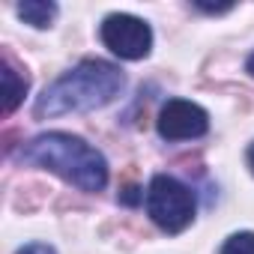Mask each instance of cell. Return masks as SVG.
I'll list each match as a JSON object with an SVG mask.
<instances>
[{
	"mask_svg": "<svg viewBox=\"0 0 254 254\" xmlns=\"http://www.w3.org/2000/svg\"><path fill=\"white\" fill-rule=\"evenodd\" d=\"M15 254H57L51 245H45V242H27V245H21Z\"/></svg>",
	"mask_w": 254,
	"mask_h": 254,
	"instance_id": "obj_9",
	"label": "cell"
},
{
	"mask_svg": "<svg viewBox=\"0 0 254 254\" xmlns=\"http://www.w3.org/2000/svg\"><path fill=\"white\" fill-rule=\"evenodd\" d=\"M197 212V200L194 191L180 183L177 177L159 174L150 180L147 189V215L165 230V233H183Z\"/></svg>",
	"mask_w": 254,
	"mask_h": 254,
	"instance_id": "obj_3",
	"label": "cell"
},
{
	"mask_svg": "<svg viewBox=\"0 0 254 254\" xmlns=\"http://www.w3.org/2000/svg\"><path fill=\"white\" fill-rule=\"evenodd\" d=\"M135 191H138L135 186H126V194H123V200H126V203H138V194H135Z\"/></svg>",
	"mask_w": 254,
	"mask_h": 254,
	"instance_id": "obj_11",
	"label": "cell"
},
{
	"mask_svg": "<svg viewBox=\"0 0 254 254\" xmlns=\"http://www.w3.org/2000/svg\"><path fill=\"white\" fill-rule=\"evenodd\" d=\"M194 6H197V9H203V12H212V15H215V12H227V9H233L230 3H227V6H206V3H194Z\"/></svg>",
	"mask_w": 254,
	"mask_h": 254,
	"instance_id": "obj_10",
	"label": "cell"
},
{
	"mask_svg": "<svg viewBox=\"0 0 254 254\" xmlns=\"http://www.w3.org/2000/svg\"><path fill=\"white\" fill-rule=\"evenodd\" d=\"M18 18L24 24H33L39 30L51 27V21L57 18V6L54 3H45V0H24V3H18Z\"/></svg>",
	"mask_w": 254,
	"mask_h": 254,
	"instance_id": "obj_7",
	"label": "cell"
},
{
	"mask_svg": "<svg viewBox=\"0 0 254 254\" xmlns=\"http://www.w3.org/2000/svg\"><path fill=\"white\" fill-rule=\"evenodd\" d=\"M245 72H248V75H254V54L248 57V63H245Z\"/></svg>",
	"mask_w": 254,
	"mask_h": 254,
	"instance_id": "obj_12",
	"label": "cell"
},
{
	"mask_svg": "<svg viewBox=\"0 0 254 254\" xmlns=\"http://www.w3.org/2000/svg\"><path fill=\"white\" fill-rule=\"evenodd\" d=\"M248 165H251V171H254V144H251V150H248Z\"/></svg>",
	"mask_w": 254,
	"mask_h": 254,
	"instance_id": "obj_13",
	"label": "cell"
},
{
	"mask_svg": "<svg viewBox=\"0 0 254 254\" xmlns=\"http://www.w3.org/2000/svg\"><path fill=\"white\" fill-rule=\"evenodd\" d=\"M156 129L165 141H194L209 132V114L189 99H168L159 111Z\"/></svg>",
	"mask_w": 254,
	"mask_h": 254,
	"instance_id": "obj_5",
	"label": "cell"
},
{
	"mask_svg": "<svg viewBox=\"0 0 254 254\" xmlns=\"http://www.w3.org/2000/svg\"><path fill=\"white\" fill-rule=\"evenodd\" d=\"M126 87V75L108 60H81L42 90L33 105L36 120H54L63 114H87L111 105Z\"/></svg>",
	"mask_w": 254,
	"mask_h": 254,
	"instance_id": "obj_1",
	"label": "cell"
},
{
	"mask_svg": "<svg viewBox=\"0 0 254 254\" xmlns=\"http://www.w3.org/2000/svg\"><path fill=\"white\" fill-rule=\"evenodd\" d=\"M102 42L120 60H144L153 48V30L144 18L129 12H111L102 21Z\"/></svg>",
	"mask_w": 254,
	"mask_h": 254,
	"instance_id": "obj_4",
	"label": "cell"
},
{
	"mask_svg": "<svg viewBox=\"0 0 254 254\" xmlns=\"http://www.w3.org/2000/svg\"><path fill=\"white\" fill-rule=\"evenodd\" d=\"M218 254H254V233L251 230H242V233L227 236V242L221 245Z\"/></svg>",
	"mask_w": 254,
	"mask_h": 254,
	"instance_id": "obj_8",
	"label": "cell"
},
{
	"mask_svg": "<svg viewBox=\"0 0 254 254\" xmlns=\"http://www.w3.org/2000/svg\"><path fill=\"white\" fill-rule=\"evenodd\" d=\"M0 78H3V114L9 117V114L24 102L27 78H24V75H18L9 63H3V69H0Z\"/></svg>",
	"mask_w": 254,
	"mask_h": 254,
	"instance_id": "obj_6",
	"label": "cell"
},
{
	"mask_svg": "<svg viewBox=\"0 0 254 254\" xmlns=\"http://www.w3.org/2000/svg\"><path fill=\"white\" fill-rule=\"evenodd\" d=\"M18 159L57 174L81 191H102L108 186V162L84 138L69 132H45L18 150Z\"/></svg>",
	"mask_w": 254,
	"mask_h": 254,
	"instance_id": "obj_2",
	"label": "cell"
}]
</instances>
